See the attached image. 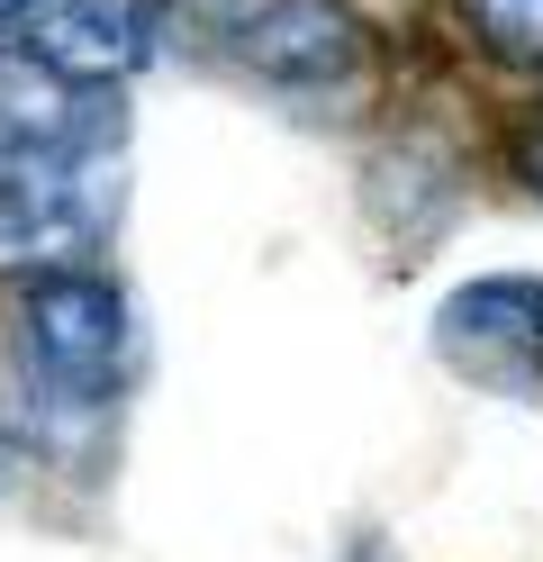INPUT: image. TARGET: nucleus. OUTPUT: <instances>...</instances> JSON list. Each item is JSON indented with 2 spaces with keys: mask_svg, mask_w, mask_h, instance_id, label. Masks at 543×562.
Wrapping results in <instances>:
<instances>
[{
  "mask_svg": "<svg viewBox=\"0 0 543 562\" xmlns=\"http://www.w3.org/2000/svg\"><path fill=\"white\" fill-rule=\"evenodd\" d=\"M471 37L498 64H543V0H471Z\"/></svg>",
  "mask_w": 543,
  "mask_h": 562,
  "instance_id": "nucleus-7",
  "label": "nucleus"
},
{
  "mask_svg": "<svg viewBox=\"0 0 543 562\" xmlns=\"http://www.w3.org/2000/svg\"><path fill=\"white\" fill-rule=\"evenodd\" d=\"M227 55L272 91H344L362 74V19L344 0H245L227 19Z\"/></svg>",
  "mask_w": 543,
  "mask_h": 562,
  "instance_id": "nucleus-3",
  "label": "nucleus"
},
{
  "mask_svg": "<svg viewBox=\"0 0 543 562\" xmlns=\"http://www.w3.org/2000/svg\"><path fill=\"white\" fill-rule=\"evenodd\" d=\"M434 345L471 381L534 391V372H543V281H471V291H453Z\"/></svg>",
  "mask_w": 543,
  "mask_h": 562,
  "instance_id": "nucleus-5",
  "label": "nucleus"
},
{
  "mask_svg": "<svg viewBox=\"0 0 543 562\" xmlns=\"http://www.w3.org/2000/svg\"><path fill=\"white\" fill-rule=\"evenodd\" d=\"M27 64H46V74L82 82V91H118L155 37H145V0H46L27 27Z\"/></svg>",
  "mask_w": 543,
  "mask_h": 562,
  "instance_id": "nucleus-6",
  "label": "nucleus"
},
{
  "mask_svg": "<svg viewBox=\"0 0 543 562\" xmlns=\"http://www.w3.org/2000/svg\"><path fill=\"white\" fill-rule=\"evenodd\" d=\"M100 172L91 155H27L19 172H0V272H82V255L100 245Z\"/></svg>",
  "mask_w": 543,
  "mask_h": 562,
  "instance_id": "nucleus-2",
  "label": "nucleus"
},
{
  "mask_svg": "<svg viewBox=\"0 0 543 562\" xmlns=\"http://www.w3.org/2000/svg\"><path fill=\"white\" fill-rule=\"evenodd\" d=\"M525 182H534V200H543V146H534V155H525Z\"/></svg>",
  "mask_w": 543,
  "mask_h": 562,
  "instance_id": "nucleus-9",
  "label": "nucleus"
},
{
  "mask_svg": "<svg viewBox=\"0 0 543 562\" xmlns=\"http://www.w3.org/2000/svg\"><path fill=\"white\" fill-rule=\"evenodd\" d=\"M19 363L55 408H100L127 372V291L109 272H36L19 291Z\"/></svg>",
  "mask_w": 543,
  "mask_h": 562,
  "instance_id": "nucleus-1",
  "label": "nucleus"
},
{
  "mask_svg": "<svg viewBox=\"0 0 543 562\" xmlns=\"http://www.w3.org/2000/svg\"><path fill=\"white\" fill-rule=\"evenodd\" d=\"M118 136V91H82L27 55H0V172L27 155H100Z\"/></svg>",
  "mask_w": 543,
  "mask_h": 562,
  "instance_id": "nucleus-4",
  "label": "nucleus"
},
{
  "mask_svg": "<svg viewBox=\"0 0 543 562\" xmlns=\"http://www.w3.org/2000/svg\"><path fill=\"white\" fill-rule=\"evenodd\" d=\"M36 10H46V0H0V55H19V46H27Z\"/></svg>",
  "mask_w": 543,
  "mask_h": 562,
  "instance_id": "nucleus-8",
  "label": "nucleus"
}]
</instances>
